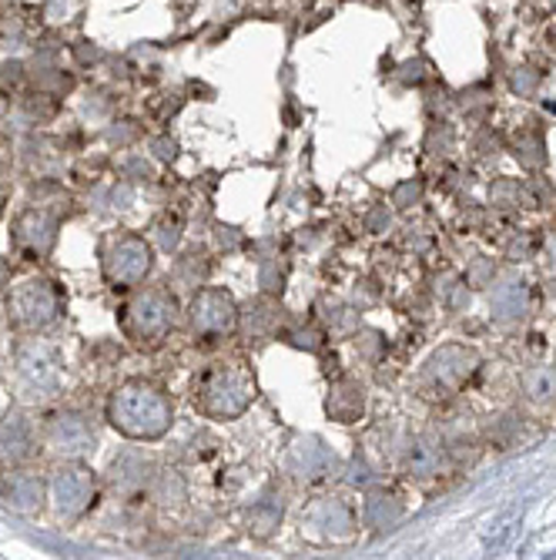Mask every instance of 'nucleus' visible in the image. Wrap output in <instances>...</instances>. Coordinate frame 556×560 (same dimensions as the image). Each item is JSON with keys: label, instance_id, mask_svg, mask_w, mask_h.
Here are the masks:
<instances>
[{"label": "nucleus", "instance_id": "nucleus-12", "mask_svg": "<svg viewBox=\"0 0 556 560\" xmlns=\"http://www.w3.org/2000/svg\"><path fill=\"white\" fill-rule=\"evenodd\" d=\"M14 242L24 256L31 259H47L50 248L58 245V219L47 209H27L17 225H14Z\"/></svg>", "mask_w": 556, "mask_h": 560}, {"label": "nucleus", "instance_id": "nucleus-2", "mask_svg": "<svg viewBox=\"0 0 556 560\" xmlns=\"http://www.w3.org/2000/svg\"><path fill=\"white\" fill-rule=\"evenodd\" d=\"M11 383L17 399L24 402H47L55 399L64 383V360L61 349L47 339H24L14 349L11 360Z\"/></svg>", "mask_w": 556, "mask_h": 560}, {"label": "nucleus", "instance_id": "nucleus-7", "mask_svg": "<svg viewBox=\"0 0 556 560\" xmlns=\"http://www.w3.org/2000/svg\"><path fill=\"white\" fill-rule=\"evenodd\" d=\"M238 302L225 289H201L188 305V326L198 339H225L238 329Z\"/></svg>", "mask_w": 556, "mask_h": 560}, {"label": "nucleus", "instance_id": "nucleus-31", "mask_svg": "<svg viewBox=\"0 0 556 560\" xmlns=\"http://www.w3.org/2000/svg\"><path fill=\"white\" fill-rule=\"evenodd\" d=\"M486 276H493V269H486L483 262H476V266H473V272H470V282H473V285H480Z\"/></svg>", "mask_w": 556, "mask_h": 560}, {"label": "nucleus", "instance_id": "nucleus-6", "mask_svg": "<svg viewBox=\"0 0 556 560\" xmlns=\"http://www.w3.org/2000/svg\"><path fill=\"white\" fill-rule=\"evenodd\" d=\"M100 269H105V279L115 289H134L155 269V248H151L147 238L131 232L111 235L100 248Z\"/></svg>", "mask_w": 556, "mask_h": 560}, {"label": "nucleus", "instance_id": "nucleus-30", "mask_svg": "<svg viewBox=\"0 0 556 560\" xmlns=\"http://www.w3.org/2000/svg\"><path fill=\"white\" fill-rule=\"evenodd\" d=\"M369 229H372V232L389 229V212H386V209H376V212L369 215Z\"/></svg>", "mask_w": 556, "mask_h": 560}, {"label": "nucleus", "instance_id": "nucleus-14", "mask_svg": "<svg viewBox=\"0 0 556 560\" xmlns=\"http://www.w3.org/2000/svg\"><path fill=\"white\" fill-rule=\"evenodd\" d=\"M4 503L17 514H37L47 500V483L37 474H11L4 480Z\"/></svg>", "mask_w": 556, "mask_h": 560}, {"label": "nucleus", "instance_id": "nucleus-32", "mask_svg": "<svg viewBox=\"0 0 556 560\" xmlns=\"http://www.w3.org/2000/svg\"><path fill=\"white\" fill-rule=\"evenodd\" d=\"M4 282H8V266L0 262V285H4Z\"/></svg>", "mask_w": 556, "mask_h": 560}, {"label": "nucleus", "instance_id": "nucleus-15", "mask_svg": "<svg viewBox=\"0 0 556 560\" xmlns=\"http://www.w3.org/2000/svg\"><path fill=\"white\" fill-rule=\"evenodd\" d=\"M326 410L332 420L339 423H356L366 410V389L356 383V380H342L332 386L329 393V402H326Z\"/></svg>", "mask_w": 556, "mask_h": 560}, {"label": "nucleus", "instance_id": "nucleus-5", "mask_svg": "<svg viewBox=\"0 0 556 560\" xmlns=\"http://www.w3.org/2000/svg\"><path fill=\"white\" fill-rule=\"evenodd\" d=\"M178 313L171 289H141L121 310V329L138 346H155L178 326Z\"/></svg>", "mask_w": 556, "mask_h": 560}, {"label": "nucleus", "instance_id": "nucleus-18", "mask_svg": "<svg viewBox=\"0 0 556 560\" xmlns=\"http://www.w3.org/2000/svg\"><path fill=\"white\" fill-rule=\"evenodd\" d=\"M238 326L251 336V339H265L275 332L279 326V313H275V305L269 299H256V302H248V310L238 313Z\"/></svg>", "mask_w": 556, "mask_h": 560}, {"label": "nucleus", "instance_id": "nucleus-4", "mask_svg": "<svg viewBox=\"0 0 556 560\" xmlns=\"http://www.w3.org/2000/svg\"><path fill=\"white\" fill-rule=\"evenodd\" d=\"M194 402L212 420H238L256 402V380L241 366H212L198 380Z\"/></svg>", "mask_w": 556, "mask_h": 560}, {"label": "nucleus", "instance_id": "nucleus-21", "mask_svg": "<svg viewBox=\"0 0 556 560\" xmlns=\"http://www.w3.org/2000/svg\"><path fill=\"white\" fill-rule=\"evenodd\" d=\"M523 389L533 402H553L556 399V370H546V366L530 370L523 376Z\"/></svg>", "mask_w": 556, "mask_h": 560}, {"label": "nucleus", "instance_id": "nucleus-1", "mask_svg": "<svg viewBox=\"0 0 556 560\" xmlns=\"http://www.w3.org/2000/svg\"><path fill=\"white\" fill-rule=\"evenodd\" d=\"M108 423L128 440L155 443L175 423V402L155 383L128 380L108 399Z\"/></svg>", "mask_w": 556, "mask_h": 560}, {"label": "nucleus", "instance_id": "nucleus-29", "mask_svg": "<svg viewBox=\"0 0 556 560\" xmlns=\"http://www.w3.org/2000/svg\"><path fill=\"white\" fill-rule=\"evenodd\" d=\"M423 78H426L423 61H416V65H402V81H406V84H419Z\"/></svg>", "mask_w": 556, "mask_h": 560}, {"label": "nucleus", "instance_id": "nucleus-20", "mask_svg": "<svg viewBox=\"0 0 556 560\" xmlns=\"http://www.w3.org/2000/svg\"><path fill=\"white\" fill-rule=\"evenodd\" d=\"M402 521V503L395 497H369L366 500V524L372 530H392Z\"/></svg>", "mask_w": 556, "mask_h": 560}, {"label": "nucleus", "instance_id": "nucleus-23", "mask_svg": "<svg viewBox=\"0 0 556 560\" xmlns=\"http://www.w3.org/2000/svg\"><path fill=\"white\" fill-rule=\"evenodd\" d=\"M436 464H439V453H436V446H429V443H416V446L410 450V456H406V467H410L416 477L436 474Z\"/></svg>", "mask_w": 556, "mask_h": 560}, {"label": "nucleus", "instance_id": "nucleus-34", "mask_svg": "<svg viewBox=\"0 0 556 560\" xmlns=\"http://www.w3.org/2000/svg\"><path fill=\"white\" fill-rule=\"evenodd\" d=\"M4 326H8V316H4V319H0V332H4Z\"/></svg>", "mask_w": 556, "mask_h": 560}, {"label": "nucleus", "instance_id": "nucleus-11", "mask_svg": "<svg viewBox=\"0 0 556 560\" xmlns=\"http://www.w3.org/2000/svg\"><path fill=\"white\" fill-rule=\"evenodd\" d=\"M301 530H309L319 540H345L356 534V514H352V506L345 500L322 497L301 517Z\"/></svg>", "mask_w": 556, "mask_h": 560}, {"label": "nucleus", "instance_id": "nucleus-16", "mask_svg": "<svg viewBox=\"0 0 556 560\" xmlns=\"http://www.w3.org/2000/svg\"><path fill=\"white\" fill-rule=\"evenodd\" d=\"M489 305H493V316L499 323L520 319L527 313V285H523V279H517V276L499 279V285H493V292H489Z\"/></svg>", "mask_w": 556, "mask_h": 560}, {"label": "nucleus", "instance_id": "nucleus-25", "mask_svg": "<svg viewBox=\"0 0 556 560\" xmlns=\"http://www.w3.org/2000/svg\"><path fill=\"white\" fill-rule=\"evenodd\" d=\"M419 198H423V185H419V182H402V185L392 191V206H395V209H410V206H416Z\"/></svg>", "mask_w": 556, "mask_h": 560}, {"label": "nucleus", "instance_id": "nucleus-22", "mask_svg": "<svg viewBox=\"0 0 556 560\" xmlns=\"http://www.w3.org/2000/svg\"><path fill=\"white\" fill-rule=\"evenodd\" d=\"M489 201L499 209H527V206H533V198L520 188V182H496L489 188Z\"/></svg>", "mask_w": 556, "mask_h": 560}, {"label": "nucleus", "instance_id": "nucleus-9", "mask_svg": "<svg viewBox=\"0 0 556 560\" xmlns=\"http://www.w3.org/2000/svg\"><path fill=\"white\" fill-rule=\"evenodd\" d=\"M476 366H480V352L476 349H470V346H442L426 360L423 380L433 389L449 393V389H460L476 373Z\"/></svg>", "mask_w": 556, "mask_h": 560}, {"label": "nucleus", "instance_id": "nucleus-10", "mask_svg": "<svg viewBox=\"0 0 556 560\" xmlns=\"http://www.w3.org/2000/svg\"><path fill=\"white\" fill-rule=\"evenodd\" d=\"M44 443L47 450H55L58 456H68V460H81V456L94 453L97 446V433L91 427V420L84 413H58L44 430Z\"/></svg>", "mask_w": 556, "mask_h": 560}, {"label": "nucleus", "instance_id": "nucleus-26", "mask_svg": "<svg viewBox=\"0 0 556 560\" xmlns=\"http://www.w3.org/2000/svg\"><path fill=\"white\" fill-rule=\"evenodd\" d=\"M536 84H540V74H536L533 68H520V71L513 74V91H517V94H533Z\"/></svg>", "mask_w": 556, "mask_h": 560}, {"label": "nucleus", "instance_id": "nucleus-27", "mask_svg": "<svg viewBox=\"0 0 556 560\" xmlns=\"http://www.w3.org/2000/svg\"><path fill=\"white\" fill-rule=\"evenodd\" d=\"M178 238H181L178 222H171V225H168V222H162V225H158V242H162V248H165V252H171V248L178 245Z\"/></svg>", "mask_w": 556, "mask_h": 560}, {"label": "nucleus", "instance_id": "nucleus-13", "mask_svg": "<svg viewBox=\"0 0 556 560\" xmlns=\"http://www.w3.org/2000/svg\"><path fill=\"white\" fill-rule=\"evenodd\" d=\"M34 453V427L27 417L11 413L0 420V464H21Z\"/></svg>", "mask_w": 556, "mask_h": 560}, {"label": "nucleus", "instance_id": "nucleus-8", "mask_svg": "<svg viewBox=\"0 0 556 560\" xmlns=\"http://www.w3.org/2000/svg\"><path fill=\"white\" fill-rule=\"evenodd\" d=\"M97 500V477L84 464H64L50 480V503L64 521H78Z\"/></svg>", "mask_w": 556, "mask_h": 560}, {"label": "nucleus", "instance_id": "nucleus-24", "mask_svg": "<svg viewBox=\"0 0 556 560\" xmlns=\"http://www.w3.org/2000/svg\"><path fill=\"white\" fill-rule=\"evenodd\" d=\"M517 159L527 165V168H540L543 159H546V151H543V141L536 135H527L517 141Z\"/></svg>", "mask_w": 556, "mask_h": 560}, {"label": "nucleus", "instance_id": "nucleus-3", "mask_svg": "<svg viewBox=\"0 0 556 560\" xmlns=\"http://www.w3.org/2000/svg\"><path fill=\"white\" fill-rule=\"evenodd\" d=\"M4 310H8V326L21 332H44L61 319L64 295L58 282H50L44 276H27L8 289Z\"/></svg>", "mask_w": 556, "mask_h": 560}, {"label": "nucleus", "instance_id": "nucleus-19", "mask_svg": "<svg viewBox=\"0 0 556 560\" xmlns=\"http://www.w3.org/2000/svg\"><path fill=\"white\" fill-rule=\"evenodd\" d=\"M282 524V500L275 497H262L256 506H251V514H248V530L256 534L259 540L272 537V530Z\"/></svg>", "mask_w": 556, "mask_h": 560}, {"label": "nucleus", "instance_id": "nucleus-17", "mask_svg": "<svg viewBox=\"0 0 556 560\" xmlns=\"http://www.w3.org/2000/svg\"><path fill=\"white\" fill-rule=\"evenodd\" d=\"M332 464H335V456L326 450L322 440H301V443H295L292 453H288V467H292L298 477H309V480L322 477Z\"/></svg>", "mask_w": 556, "mask_h": 560}, {"label": "nucleus", "instance_id": "nucleus-28", "mask_svg": "<svg viewBox=\"0 0 556 560\" xmlns=\"http://www.w3.org/2000/svg\"><path fill=\"white\" fill-rule=\"evenodd\" d=\"M356 346H359L366 355H372V360H376V355L386 349V339H382L379 332H366V339H356Z\"/></svg>", "mask_w": 556, "mask_h": 560}, {"label": "nucleus", "instance_id": "nucleus-33", "mask_svg": "<svg viewBox=\"0 0 556 560\" xmlns=\"http://www.w3.org/2000/svg\"><path fill=\"white\" fill-rule=\"evenodd\" d=\"M4 206H8V191L0 188V212H4Z\"/></svg>", "mask_w": 556, "mask_h": 560}]
</instances>
